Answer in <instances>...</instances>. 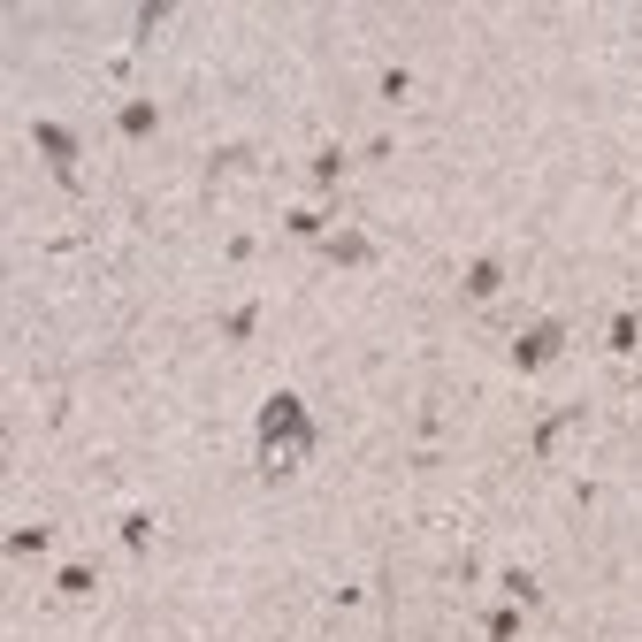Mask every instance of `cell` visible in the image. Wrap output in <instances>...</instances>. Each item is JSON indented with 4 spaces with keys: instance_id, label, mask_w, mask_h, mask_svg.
Segmentation results:
<instances>
[{
    "instance_id": "obj_8",
    "label": "cell",
    "mask_w": 642,
    "mask_h": 642,
    "mask_svg": "<svg viewBox=\"0 0 642 642\" xmlns=\"http://www.w3.org/2000/svg\"><path fill=\"white\" fill-rule=\"evenodd\" d=\"M123 130H130V138H153V130H161V107H153V100H130L123 107Z\"/></svg>"
},
{
    "instance_id": "obj_6",
    "label": "cell",
    "mask_w": 642,
    "mask_h": 642,
    "mask_svg": "<svg viewBox=\"0 0 642 642\" xmlns=\"http://www.w3.org/2000/svg\"><path fill=\"white\" fill-rule=\"evenodd\" d=\"M604 344H612V352H642V314H635V306H627V314H612Z\"/></svg>"
},
{
    "instance_id": "obj_2",
    "label": "cell",
    "mask_w": 642,
    "mask_h": 642,
    "mask_svg": "<svg viewBox=\"0 0 642 642\" xmlns=\"http://www.w3.org/2000/svg\"><path fill=\"white\" fill-rule=\"evenodd\" d=\"M558 352H566V321H535V329H520V337H513V367H520V375L551 367Z\"/></svg>"
},
{
    "instance_id": "obj_3",
    "label": "cell",
    "mask_w": 642,
    "mask_h": 642,
    "mask_svg": "<svg viewBox=\"0 0 642 642\" xmlns=\"http://www.w3.org/2000/svg\"><path fill=\"white\" fill-rule=\"evenodd\" d=\"M581 421H589V406H566V413H551V421H543V428L528 436V451H535V459H551V451L566 444V436H574Z\"/></svg>"
},
{
    "instance_id": "obj_5",
    "label": "cell",
    "mask_w": 642,
    "mask_h": 642,
    "mask_svg": "<svg viewBox=\"0 0 642 642\" xmlns=\"http://www.w3.org/2000/svg\"><path fill=\"white\" fill-rule=\"evenodd\" d=\"M31 138H39V146H46V153H54V169H62V176H69V169H77V138H69V130H62V123H31Z\"/></svg>"
},
{
    "instance_id": "obj_14",
    "label": "cell",
    "mask_w": 642,
    "mask_h": 642,
    "mask_svg": "<svg viewBox=\"0 0 642 642\" xmlns=\"http://www.w3.org/2000/svg\"><path fill=\"white\" fill-rule=\"evenodd\" d=\"M520 635V612H490V642H513Z\"/></svg>"
},
{
    "instance_id": "obj_12",
    "label": "cell",
    "mask_w": 642,
    "mask_h": 642,
    "mask_svg": "<svg viewBox=\"0 0 642 642\" xmlns=\"http://www.w3.org/2000/svg\"><path fill=\"white\" fill-rule=\"evenodd\" d=\"M123 543H130V551H146V543H153V520L130 513V520H123Z\"/></svg>"
},
{
    "instance_id": "obj_9",
    "label": "cell",
    "mask_w": 642,
    "mask_h": 642,
    "mask_svg": "<svg viewBox=\"0 0 642 642\" xmlns=\"http://www.w3.org/2000/svg\"><path fill=\"white\" fill-rule=\"evenodd\" d=\"M283 230H291V237H329V214H321V207H299V214H283Z\"/></svg>"
},
{
    "instance_id": "obj_13",
    "label": "cell",
    "mask_w": 642,
    "mask_h": 642,
    "mask_svg": "<svg viewBox=\"0 0 642 642\" xmlns=\"http://www.w3.org/2000/svg\"><path fill=\"white\" fill-rule=\"evenodd\" d=\"M62 597H92V574H85V566H62Z\"/></svg>"
},
{
    "instance_id": "obj_4",
    "label": "cell",
    "mask_w": 642,
    "mask_h": 642,
    "mask_svg": "<svg viewBox=\"0 0 642 642\" xmlns=\"http://www.w3.org/2000/svg\"><path fill=\"white\" fill-rule=\"evenodd\" d=\"M321 253L337 260V268H360V260H375V245H367L360 230H329V237H321Z\"/></svg>"
},
{
    "instance_id": "obj_10",
    "label": "cell",
    "mask_w": 642,
    "mask_h": 642,
    "mask_svg": "<svg viewBox=\"0 0 642 642\" xmlns=\"http://www.w3.org/2000/svg\"><path fill=\"white\" fill-rule=\"evenodd\" d=\"M337 176H344V146H321L314 153V184H337Z\"/></svg>"
},
{
    "instance_id": "obj_11",
    "label": "cell",
    "mask_w": 642,
    "mask_h": 642,
    "mask_svg": "<svg viewBox=\"0 0 642 642\" xmlns=\"http://www.w3.org/2000/svg\"><path fill=\"white\" fill-rule=\"evenodd\" d=\"M46 543H54V535H46V528H16V535H8V551H16V558H31V551H46Z\"/></svg>"
},
{
    "instance_id": "obj_7",
    "label": "cell",
    "mask_w": 642,
    "mask_h": 642,
    "mask_svg": "<svg viewBox=\"0 0 642 642\" xmlns=\"http://www.w3.org/2000/svg\"><path fill=\"white\" fill-rule=\"evenodd\" d=\"M497 291H505V268H497V260H474L467 268V299H497Z\"/></svg>"
},
{
    "instance_id": "obj_1",
    "label": "cell",
    "mask_w": 642,
    "mask_h": 642,
    "mask_svg": "<svg viewBox=\"0 0 642 642\" xmlns=\"http://www.w3.org/2000/svg\"><path fill=\"white\" fill-rule=\"evenodd\" d=\"M306 444H314V421H306V406L291 398V390H276V398H268V413H260V451H268V474L299 467Z\"/></svg>"
}]
</instances>
